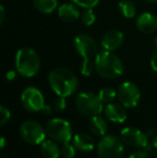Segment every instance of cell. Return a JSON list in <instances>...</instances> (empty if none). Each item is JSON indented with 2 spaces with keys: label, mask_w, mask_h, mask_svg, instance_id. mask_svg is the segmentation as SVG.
I'll list each match as a JSON object with an SVG mask.
<instances>
[{
  "label": "cell",
  "mask_w": 157,
  "mask_h": 158,
  "mask_svg": "<svg viewBox=\"0 0 157 158\" xmlns=\"http://www.w3.org/2000/svg\"><path fill=\"white\" fill-rule=\"evenodd\" d=\"M4 17H6V10H4L3 6H0V24L3 23Z\"/></svg>",
  "instance_id": "f546056e"
},
{
  "label": "cell",
  "mask_w": 157,
  "mask_h": 158,
  "mask_svg": "<svg viewBox=\"0 0 157 158\" xmlns=\"http://www.w3.org/2000/svg\"><path fill=\"white\" fill-rule=\"evenodd\" d=\"M136 26L142 33H153L157 30V17L152 13H142L137 19Z\"/></svg>",
  "instance_id": "5bb4252c"
},
{
  "label": "cell",
  "mask_w": 157,
  "mask_h": 158,
  "mask_svg": "<svg viewBox=\"0 0 157 158\" xmlns=\"http://www.w3.org/2000/svg\"><path fill=\"white\" fill-rule=\"evenodd\" d=\"M41 61L35 50L30 48H22L15 55L16 71L25 77H35L39 72Z\"/></svg>",
  "instance_id": "277c9868"
},
{
  "label": "cell",
  "mask_w": 157,
  "mask_h": 158,
  "mask_svg": "<svg viewBox=\"0 0 157 158\" xmlns=\"http://www.w3.org/2000/svg\"><path fill=\"white\" fill-rule=\"evenodd\" d=\"M58 15L64 22L74 23L81 16V13L76 3H63L58 8Z\"/></svg>",
  "instance_id": "9a60e30c"
},
{
  "label": "cell",
  "mask_w": 157,
  "mask_h": 158,
  "mask_svg": "<svg viewBox=\"0 0 157 158\" xmlns=\"http://www.w3.org/2000/svg\"><path fill=\"white\" fill-rule=\"evenodd\" d=\"M6 79L8 80V81H14L15 79H16V72L15 71H9L8 73H6Z\"/></svg>",
  "instance_id": "f1b7e54d"
},
{
  "label": "cell",
  "mask_w": 157,
  "mask_h": 158,
  "mask_svg": "<svg viewBox=\"0 0 157 158\" xmlns=\"http://www.w3.org/2000/svg\"><path fill=\"white\" fill-rule=\"evenodd\" d=\"M118 8L119 11L122 12V14L126 19H132V17L136 16L137 8H136V4L131 0H122L118 3Z\"/></svg>",
  "instance_id": "ffe728a7"
},
{
  "label": "cell",
  "mask_w": 157,
  "mask_h": 158,
  "mask_svg": "<svg viewBox=\"0 0 157 158\" xmlns=\"http://www.w3.org/2000/svg\"><path fill=\"white\" fill-rule=\"evenodd\" d=\"M152 145H153L155 148H157V135L153 139V142H152Z\"/></svg>",
  "instance_id": "d6a6232c"
},
{
  "label": "cell",
  "mask_w": 157,
  "mask_h": 158,
  "mask_svg": "<svg viewBox=\"0 0 157 158\" xmlns=\"http://www.w3.org/2000/svg\"><path fill=\"white\" fill-rule=\"evenodd\" d=\"M119 138L124 142V144L128 146L138 148L141 150L147 151V152H150V150H151L147 135L139 129L134 128V127H125L122 129L121 133H119Z\"/></svg>",
  "instance_id": "9c48e42d"
},
{
  "label": "cell",
  "mask_w": 157,
  "mask_h": 158,
  "mask_svg": "<svg viewBox=\"0 0 157 158\" xmlns=\"http://www.w3.org/2000/svg\"><path fill=\"white\" fill-rule=\"evenodd\" d=\"M105 115L112 123L122 124L127 119V112L123 104L119 103H108V106L103 110Z\"/></svg>",
  "instance_id": "4fadbf2b"
},
{
  "label": "cell",
  "mask_w": 157,
  "mask_h": 158,
  "mask_svg": "<svg viewBox=\"0 0 157 158\" xmlns=\"http://www.w3.org/2000/svg\"><path fill=\"white\" fill-rule=\"evenodd\" d=\"M4 146H6V138L2 137L1 139H0V148H3Z\"/></svg>",
  "instance_id": "1f68e13d"
},
{
  "label": "cell",
  "mask_w": 157,
  "mask_h": 158,
  "mask_svg": "<svg viewBox=\"0 0 157 158\" xmlns=\"http://www.w3.org/2000/svg\"><path fill=\"white\" fill-rule=\"evenodd\" d=\"M19 133L25 142L31 145H40L48 137L45 128L36 121H25L19 126Z\"/></svg>",
  "instance_id": "ba28073f"
},
{
  "label": "cell",
  "mask_w": 157,
  "mask_h": 158,
  "mask_svg": "<svg viewBox=\"0 0 157 158\" xmlns=\"http://www.w3.org/2000/svg\"><path fill=\"white\" fill-rule=\"evenodd\" d=\"M40 150L44 158H58L61 153V150L59 148L57 142L52 139L44 140L40 144Z\"/></svg>",
  "instance_id": "ac0fdd59"
},
{
  "label": "cell",
  "mask_w": 157,
  "mask_h": 158,
  "mask_svg": "<svg viewBox=\"0 0 157 158\" xmlns=\"http://www.w3.org/2000/svg\"><path fill=\"white\" fill-rule=\"evenodd\" d=\"M151 67L153 69V71H155L157 73V50L153 53L151 57Z\"/></svg>",
  "instance_id": "83f0119b"
},
{
  "label": "cell",
  "mask_w": 157,
  "mask_h": 158,
  "mask_svg": "<svg viewBox=\"0 0 157 158\" xmlns=\"http://www.w3.org/2000/svg\"><path fill=\"white\" fill-rule=\"evenodd\" d=\"M116 96H118V92L115 89H113L112 87L101 88L98 94V97L100 98L102 103H110V102H112L115 99Z\"/></svg>",
  "instance_id": "44dd1931"
},
{
  "label": "cell",
  "mask_w": 157,
  "mask_h": 158,
  "mask_svg": "<svg viewBox=\"0 0 157 158\" xmlns=\"http://www.w3.org/2000/svg\"><path fill=\"white\" fill-rule=\"evenodd\" d=\"M11 118V112L6 106H0V125L4 126Z\"/></svg>",
  "instance_id": "cb8c5ba5"
},
{
  "label": "cell",
  "mask_w": 157,
  "mask_h": 158,
  "mask_svg": "<svg viewBox=\"0 0 157 158\" xmlns=\"http://www.w3.org/2000/svg\"><path fill=\"white\" fill-rule=\"evenodd\" d=\"M73 44L76 51L82 57L81 73L84 77H89L95 69V60L98 55L96 41L90 35L81 33L74 38Z\"/></svg>",
  "instance_id": "7a4b0ae2"
},
{
  "label": "cell",
  "mask_w": 157,
  "mask_h": 158,
  "mask_svg": "<svg viewBox=\"0 0 157 158\" xmlns=\"http://www.w3.org/2000/svg\"><path fill=\"white\" fill-rule=\"evenodd\" d=\"M123 42H124L123 32L116 29H112L105 33V35L101 39V45H102V48L105 50L113 52V51L118 50V48H121Z\"/></svg>",
  "instance_id": "7c38bea8"
},
{
  "label": "cell",
  "mask_w": 157,
  "mask_h": 158,
  "mask_svg": "<svg viewBox=\"0 0 157 158\" xmlns=\"http://www.w3.org/2000/svg\"><path fill=\"white\" fill-rule=\"evenodd\" d=\"M145 1L150 2V3H157V0H145Z\"/></svg>",
  "instance_id": "836d02e7"
},
{
  "label": "cell",
  "mask_w": 157,
  "mask_h": 158,
  "mask_svg": "<svg viewBox=\"0 0 157 158\" xmlns=\"http://www.w3.org/2000/svg\"><path fill=\"white\" fill-rule=\"evenodd\" d=\"M67 106V102H66V98L65 97H58L56 98L54 102V109L57 111V112H60V111H64Z\"/></svg>",
  "instance_id": "484cf974"
},
{
  "label": "cell",
  "mask_w": 157,
  "mask_h": 158,
  "mask_svg": "<svg viewBox=\"0 0 157 158\" xmlns=\"http://www.w3.org/2000/svg\"><path fill=\"white\" fill-rule=\"evenodd\" d=\"M35 8L43 14L54 12L58 6V0H32Z\"/></svg>",
  "instance_id": "d6986e66"
},
{
  "label": "cell",
  "mask_w": 157,
  "mask_h": 158,
  "mask_svg": "<svg viewBox=\"0 0 157 158\" xmlns=\"http://www.w3.org/2000/svg\"><path fill=\"white\" fill-rule=\"evenodd\" d=\"M125 148L121 138L114 135H105L97 144L99 158H123Z\"/></svg>",
  "instance_id": "8992f818"
},
{
  "label": "cell",
  "mask_w": 157,
  "mask_h": 158,
  "mask_svg": "<svg viewBox=\"0 0 157 158\" xmlns=\"http://www.w3.org/2000/svg\"><path fill=\"white\" fill-rule=\"evenodd\" d=\"M43 114H45V115H50L51 113H52V108H51L50 106H48V104H45L44 106V108H43V110L41 111Z\"/></svg>",
  "instance_id": "4dcf8cb0"
},
{
  "label": "cell",
  "mask_w": 157,
  "mask_h": 158,
  "mask_svg": "<svg viewBox=\"0 0 157 158\" xmlns=\"http://www.w3.org/2000/svg\"><path fill=\"white\" fill-rule=\"evenodd\" d=\"M76 110L83 116L93 117L95 115H100L103 112L102 101L98 95L90 92H82L76 98Z\"/></svg>",
  "instance_id": "5b68a950"
},
{
  "label": "cell",
  "mask_w": 157,
  "mask_h": 158,
  "mask_svg": "<svg viewBox=\"0 0 157 158\" xmlns=\"http://www.w3.org/2000/svg\"><path fill=\"white\" fill-rule=\"evenodd\" d=\"M48 84L57 96L69 97L76 93L79 85V80L71 70L67 68H55L48 74Z\"/></svg>",
  "instance_id": "6da1fadb"
},
{
  "label": "cell",
  "mask_w": 157,
  "mask_h": 158,
  "mask_svg": "<svg viewBox=\"0 0 157 158\" xmlns=\"http://www.w3.org/2000/svg\"><path fill=\"white\" fill-rule=\"evenodd\" d=\"M71 1L73 3L78 4L79 6L87 9V8H94V6H96L100 0H71Z\"/></svg>",
  "instance_id": "d4e9b609"
},
{
  "label": "cell",
  "mask_w": 157,
  "mask_h": 158,
  "mask_svg": "<svg viewBox=\"0 0 157 158\" xmlns=\"http://www.w3.org/2000/svg\"><path fill=\"white\" fill-rule=\"evenodd\" d=\"M153 43H154V46H155V48H156V50H157V38H155V39H154Z\"/></svg>",
  "instance_id": "e575fe53"
},
{
  "label": "cell",
  "mask_w": 157,
  "mask_h": 158,
  "mask_svg": "<svg viewBox=\"0 0 157 158\" xmlns=\"http://www.w3.org/2000/svg\"><path fill=\"white\" fill-rule=\"evenodd\" d=\"M118 97L125 108L131 109L138 106L141 99V93L139 87L134 83L129 81L123 82L118 86Z\"/></svg>",
  "instance_id": "30bf717a"
},
{
  "label": "cell",
  "mask_w": 157,
  "mask_h": 158,
  "mask_svg": "<svg viewBox=\"0 0 157 158\" xmlns=\"http://www.w3.org/2000/svg\"><path fill=\"white\" fill-rule=\"evenodd\" d=\"M149 153L150 152H147V151L140 148L139 151H136L132 154H130L128 158H149Z\"/></svg>",
  "instance_id": "4316f807"
},
{
  "label": "cell",
  "mask_w": 157,
  "mask_h": 158,
  "mask_svg": "<svg viewBox=\"0 0 157 158\" xmlns=\"http://www.w3.org/2000/svg\"><path fill=\"white\" fill-rule=\"evenodd\" d=\"M88 125H89V129L93 135H97V137H103L107 135L108 124L107 121L101 115H95L93 117H89Z\"/></svg>",
  "instance_id": "e0dca14e"
},
{
  "label": "cell",
  "mask_w": 157,
  "mask_h": 158,
  "mask_svg": "<svg viewBox=\"0 0 157 158\" xmlns=\"http://www.w3.org/2000/svg\"><path fill=\"white\" fill-rule=\"evenodd\" d=\"M81 21L83 25L85 26H92L96 21V14L93 11V8L84 9L81 13Z\"/></svg>",
  "instance_id": "7402d4cb"
},
{
  "label": "cell",
  "mask_w": 157,
  "mask_h": 158,
  "mask_svg": "<svg viewBox=\"0 0 157 158\" xmlns=\"http://www.w3.org/2000/svg\"><path fill=\"white\" fill-rule=\"evenodd\" d=\"M45 131L48 137L57 143H66L72 139L71 124L64 118H51L45 125Z\"/></svg>",
  "instance_id": "52a82bcc"
},
{
  "label": "cell",
  "mask_w": 157,
  "mask_h": 158,
  "mask_svg": "<svg viewBox=\"0 0 157 158\" xmlns=\"http://www.w3.org/2000/svg\"><path fill=\"white\" fill-rule=\"evenodd\" d=\"M73 144L76 148L82 153L92 152L95 148V140L87 133L80 132L73 137Z\"/></svg>",
  "instance_id": "2e32d148"
},
{
  "label": "cell",
  "mask_w": 157,
  "mask_h": 158,
  "mask_svg": "<svg viewBox=\"0 0 157 158\" xmlns=\"http://www.w3.org/2000/svg\"><path fill=\"white\" fill-rule=\"evenodd\" d=\"M22 106H24L26 111L28 112H41L45 106L44 97L42 93L36 87H27L23 90L21 96Z\"/></svg>",
  "instance_id": "8fae6325"
},
{
  "label": "cell",
  "mask_w": 157,
  "mask_h": 158,
  "mask_svg": "<svg viewBox=\"0 0 157 158\" xmlns=\"http://www.w3.org/2000/svg\"><path fill=\"white\" fill-rule=\"evenodd\" d=\"M76 146L74 144H71L69 142L63 143L61 146V155L65 158H74L76 157Z\"/></svg>",
  "instance_id": "603a6c76"
},
{
  "label": "cell",
  "mask_w": 157,
  "mask_h": 158,
  "mask_svg": "<svg viewBox=\"0 0 157 158\" xmlns=\"http://www.w3.org/2000/svg\"><path fill=\"white\" fill-rule=\"evenodd\" d=\"M95 70L101 77L114 80L124 73V64L118 55L111 51H102L98 53L95 60Z\"/></svg>",
  "instance_id": "3957f363"
}]
</instances>
